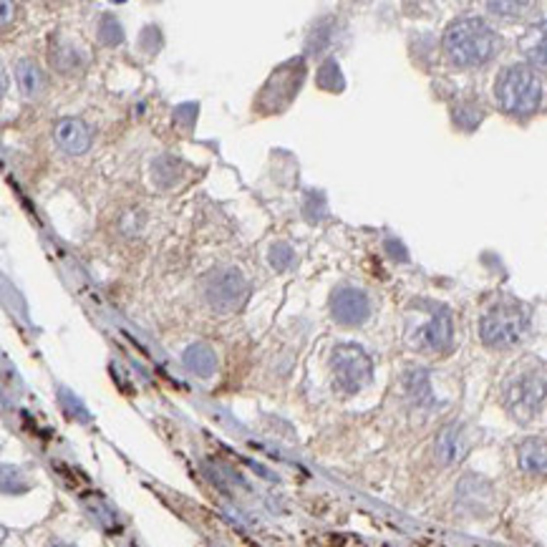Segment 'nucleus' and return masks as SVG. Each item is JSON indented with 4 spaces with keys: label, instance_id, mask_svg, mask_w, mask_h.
I'll list each match as a JSON object with an SVG mask.
<instances>
[{
    "label": "nucleus",
    "instance_id": "3",
    "mask_svg": "<svg viewBox=\"0 0 547 547\" xmlns=\"http://www.w3.org/2000/svg\"><path fill=\"white\" fill-rule=\"evenodd\" d=\"M494 96L513 117H533L545 104V82L530 63H514L502 71L494 83Z\"/></svg>",
    "mask_w": 547,
    "mask_h": 547
},
{
    "label": "nucleus",
    "instance_id": "21",
    "mask_svg": "<svg viewBox=\"0 0 547 547\" xmlns=\"http://www.w3.org/2000/svg\"><path fill=\"white\" fill-rule=\"evenodd\" d=\"M51 547H71V545H66V542H53Z\"/></svg>",
    "mask_w": 547,
    "mask_h": 547
},
{
    "label": "nucleus",
    "instance_id": "9",
    "mask_svg": "<svg viewBox=\"0 0 547 547\" xmlns=\"http://www.w3.org/2000/svg\"><path fill=\"white\" fill-rule=\"evenodd\" d=\"M452 341H455L452 313L446 308H442L419 331V346L427 350H434V353H446V350L452 349Z\"/></svg>",
    "mask_w": 547,
    "mask_h": 547
},
{
    "label": "nucleus",
    "instance_id": "11",
    "mask_svg": "<svg viewBox=\"0 0 547 547\" xmlns=\"http://www.w3.org/2000/svg\"><path fill=\"white\" fill-rule=\"evenodd\" d=\"M520 51L533 69L547 71V21L530 25L520 38Z\"/></svg>",
    "mask_w": 547,
    "mask_h": 547
},
{
    "label": "nucleus",
    "instance_id": "10",
    "mask_svg": "<svg viewBox=\"0 0 547 547\" xmlns=\"http://www.w3.org/2000/svg\"><path fill=\"white\" fill-rule=\"evenodd\" d=\"M53 131H56V141L69 154H83L91 147V129L86 127L82 119H59V124H56Z\"/></svg>",
    "mask_w": 547,
    "mask_h": 547
},
{
    "label": "nucleus",
    "instance_id": "12",
    "mask_svg": "<svg viewBox=\"0 0 547 547\" xmlns=\"http://www.w3.org/2000/svg\"><path fill=\"white\" fill-rule=\"evenodd\" d=\"M469 452V442H466L465 431L459 424H452L446 429L439 431L437 437V456L442 465H455L459 459H465V455Z\"/></svg>",
    "mask_w": 547,
    "mask_h": 547
},
{
    "label": "nucleus",
    "instance_id": "15",
    "mask_svg": "<svg viewBox=\"0 0 547 547\" xmlns=\"http://www.w3.org/2000/svg\"><path fill=\"white\" fill-rule=\"evenodd\" d=\"M15 79H18V86H21V91L25 96H38L41 89H43V73L41 69L35 66L34 61H18V66H15Z\"/></svg>",
    "mask_w": 547,
    "mask_h": 547
},
{
    "label": "nucleus",
    "instance_id": "2",
    "mask_svg": "<svg viewBox=\"0 0 547 547\" xmlns=\"http://www.w3.org/2000/svg\"><path fill=\"white\" fill-rule=\"evenodd\" d=\"M502 404L517 424H533L547 411V373L537 363L517 366L502 386Z\"/></svg>",
    "mask_w": 547,
    "mask_h": 547
},
{
    "label": "nucleus",
    "instance_id": "17",
    "mask_svg": "<svg viewBox=\"0 0 547 547\" xmlns=\"http://www.w3.org/2000/svg\"><path fill=\"white\" fill-rule=\"evenodd\" d=\"M268 260H270V265L278 270V273H285V270L293 265V260H295V253H293L291 245L275 243L273 247H270Z\"/></svg>",
    "mask_w": 547,
    "mask_h": 547
},
{
    "label": "nucleus",
    "instance_id": "5",
    "mask_svg": "<svg viewBox=\"0 0 547 547\" xmlns=\"http://www.w3.org/2000/svg\"><path fill=\"white\" fill-rule=\"evenodd\" d=\"M331 369L336 376V384L346 394H359L371 384L373 363L369 353L356 343H341L331 353Z\"/></svg>",
    "mask_w": 547,
    "mask_h": 547
},
{
    "label": "nucleus",
    "instance_id": "19",
    "mask_svg": "<svg viewBox=\"0 0 547 547\" xmlns=\"http://www.w3.org/2000/svg\"><path fill=\"white\" fill-rule=\"evenodd\" d=\"M99 38L104 41L106 46L121 43L124 31H121V25L117 24V18H114V15H104V18H101V24H99Z\"/></svg>",
    "mask_w": 547,
    "mask_h": 547
},
{
    "label": "nucleus",
    "instance_id": "13",
    "mask_svg": "<svg viewBox=\"0 0 547 547\" xmlns=\"http://www.w3.org/2000/svg\"><path fill=\"white\" fill-rule=\"evenodd\" d=\"M520 469L533 477H547V442L542 439H527L517 449Z\"/></svg>",
    "mask_w": 547,
    "mask_h": 547
},
{
    "label": "nucleus",
    "instance_id": "6",
    "mask_svg": "<svg viewBox=\"0 0 547 547\" xmlns=\"http://www.w3.org/2000/svg\"><path fill=\"white\" fill-rule=\"evenodd\" d=\"M247 280L237 268H220L210 273V278L205 280V298L210 303L212 311L222 315H230L240 311L247 301Z\"/></svg>",
    "mask_w": 547,
    "mask_h": 547
},
{
    "label": "nucleus",
    "instance_id": "7",
    "mask_svg": "<svg viewBox=\"0 0 547 547\" xmlns=\"http://www.w3.org/2000/svg\"><path fill=\"white\" fill-rule=\"evenodd\" d=\"M303 76L305 66L301 59L283 63L280 69L273 71L270 82L265 83L260 106H263L265 111H280V109H285V106L291 104L295 91H298V86L303 83Z\"/></svg>",
    "mask_w": 547,
    "mask_h": 547
},
{
    "label": "nucleus",
    "instance_id": "4",
    "mask_svg": "<svg viewBox=\"0 0 547 547\" xmlns=\"http://www.w3.org/2000/svg\"><path fill=\"white\" fill-rule=\"evenodd\" d=\"M527 328H530L527 308L514 301H502L485 313L479 323V336L489 349H513L523 341Z\"/></svg>",
    "mask_w": 547,
    "mask_h": 547
},
{
    "label": "nucleus",
    "instance_id": "1",
    "mask_svg": "<svg viewBox=\"0 0 547 547\" xmlns=\"http://www.w3.org/2000/svg\"><path fill=\"white\" fill-rule=\"evenodd\" d=\"M500 35L479 18H459L444 34V53L462 69L485 66L497 56Z\"/></svg>",
    "mask_w": 547,
    "mask_h": 547
},
{
    "label": "nucleus",
    "instance_id": "16",
    "mask_svg": "<svg viewBox=\"0 0 547 547\" xmlns=\"http://www.w3.org/2000/svg\"><path fill=\"white\" fill-rule=\"evenodd\" d=\"M61 404H63V408H66V414L73 417L76 421H82V424H89V421H91L89 408L79 401V396L71 394V391H66V389H61Z\"/></svg>",
    "mask_w": 547,
    "mask_h": 547
},
{
    "label": "nucleus",
    "instance_id": "20",
    "mask_svg": "<svg viewBox=\"0 0 547 547\" xmlns=\"http://www.w3.org/2000/svg\"><path fill=\"white\" fill-rule=\"evenodd\" d=\"M487 8L497 13V15L514 18V15H523V11H527V8H533V3H487Z\"/></svg>",
    "mask_w": 547,
    "mask_h": 547
},
{
    "label": "nucleus",
    "instance_id": "14",
    "mask_svg": "<svg viewBox=\"0 0 547 547\" xmlns=\"http://www.w3.org/2000/svg\"><path fill=\"white\" fill-rule=\"evenodd\" d=\"M182 359H185L187 371H192L195 376H202V379H210L215 369H217V356H215V350L207 343H192L185 350Z\"/></svg>",
    "mask_w": 547,
    "mask_h": 547
},
{
    "label": "nucleus",
    "instance_id": "18",
    "mask_svg": "<svg viewBox=\"0 0 547 547\" xmlns=\"http://www.w3.org/2000/svg\"><path fill=\"white\" fill-rule=\"evenodd\" d=\"M318 83H321L323 89H331V91L343 89V79H341V69H338L336 61L331 59L321 66V71H318Z\"/></svg>",
    "mask_w": 547,
    "mask_h": 547
},
{
    "label": "nucleus",
    "instance_id": "8",
    "mask_svg": "<svg viewBox=\"0 0 547 547\" xmlns=\"http://www.w3.org/2000/svg\"><path fill=\"white\" fill-rule=\"evenodd\" d=\"M331 313L341 326H361L371 315L369 295L359 288H338L331 298Z\"/></svg>",
    "mask_w": 547,
    "mask_h": 547
}]
</instances>
